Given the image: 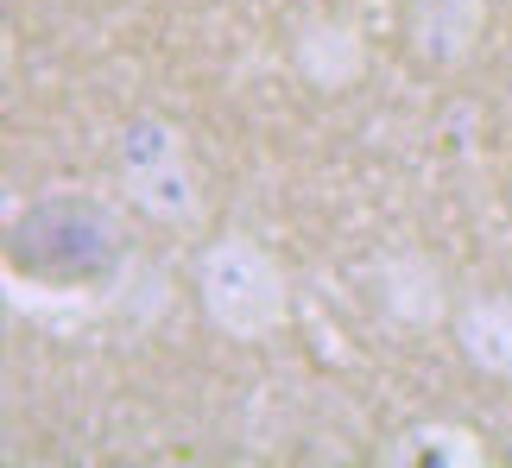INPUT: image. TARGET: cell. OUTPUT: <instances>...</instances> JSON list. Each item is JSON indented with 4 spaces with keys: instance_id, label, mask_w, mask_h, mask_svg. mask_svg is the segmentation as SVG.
Wrapping results in <instances>:
<instances>
[{
    "instance_id": "1",
    "label": "cell",
    "mask_w": 512,
    "mask_h": 468,
    "mask_svg": "<svg viewBox=\"0 0 512 468\" xmlns=\"http://www.w3.org/2000/svg\"><path fill=\"white\" fill-rule=\"evenodd\" d=\"M190 285H196V304H203L209 329H222L228 342H266L291 323L285 266L241 228H228V234L196 247Z\"/></svg>"
},
{
    "instance_id": "2",
    "label": "cell",
    "mask_w": 512,
    "mask_h": 468,
    "mask_svg": "<svg viewBox=\"0 0 512 468\" xmlns=\"http://www.w3.org/2000/svg\"><path fill=\"white\" fill-rule=\"evenodd\" d=\"M373 298H380V317L399 329H437L456 310L443 285V266L418 247H392L373 260Z\"/></svg>"
},
{
    "instance_id": "3",
    "label": "cell",
    "mask_w": 512,
    "mask_h": 468,
    "mask_svg": "<svg viewBox=\"0 0 512 468\" xmlns=\"http://www.w3.org/2000/svg\"><path fill=\"white\" fill-rule=\"evenodd\" d=\"M291 70L304 76L310 89L342 95L367 76V32L342 13H317L291 32Z\"/></svg>"
},
{
    "instance_id": "4",
    "label": "cell",
    "mask_w": 512,
    "mask_h": 468,
    "mask_svg": "<svg viewBox=\"0 0 512 468\" xmlns=\"http://www.w3.org/2000/svg\"><path fill=\"white\" fill-rule=\"evenodd\" d=\"M405 38L424 70H462L487 38V0H411Z\"/></svg>"
},
{
    "instance_id": "5",
    "label": "cell",
    "mask_w": 512,
    "mask_h": 468,
    "mask_svg": "<svg viewBox=\"0 0 512 468\" xmlns=\"http://www.w3.org/2000/svg\"><path fill=\"white\" fill-rule=\"evenodd\" d=\"M449 329H456V348L475 374L512 380V298L506 291H468L449 310Z\"/></svg>"
},
{
    "instance_id": "6",
    "label": "cell",
    "mask_w": 512,
    "mask_h": 468,
    "mask_svg": "<svg viewBox=\"0 0 512 468\" xmlns=\"http://www.w3.org/2000/svg\"><path fill=\"white\" fill-rule=\"evenodd\" d=\"M127 203L159 228H196L203 222V178L190 171V159L177 165H152V171H121Z\"/></svg>"
},
{
    "instance_id": "7",
    "label": "cell",
    "mask_w": 512,
    "mask_h": 468,
    "mask_svg": "<svg viewBox=\"0 0 512 468\" xmlns=\"http://www.w3.org/2000/svg\"><path fill=\"white\" fill-rule=\"evenodd\" d=\"M114 159H121V171H152V165H177L190 159V133L171 121V114H133V121L121 127V140H114Z\"/></svg>"
},
{
    "instance_id": "8",
    "label": "cell",
    "mask_w": 512,
    "mask_h": 468,
    "mask_svg": "<svg viewBox=\"0 0 512 468\" xmlns=\"http://www.w3.org/2000/svg\"><path fill=\"white\" fill-rule=\"evenodd\" d=\"M392 462H443V468H481L487 450L475 431L462 424H411V431L392 443Z\"/></svg>"
}]
</instances>
